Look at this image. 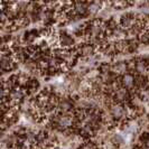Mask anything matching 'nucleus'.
I'll return each mask as SVG.
<instances>
[]
</instances>
